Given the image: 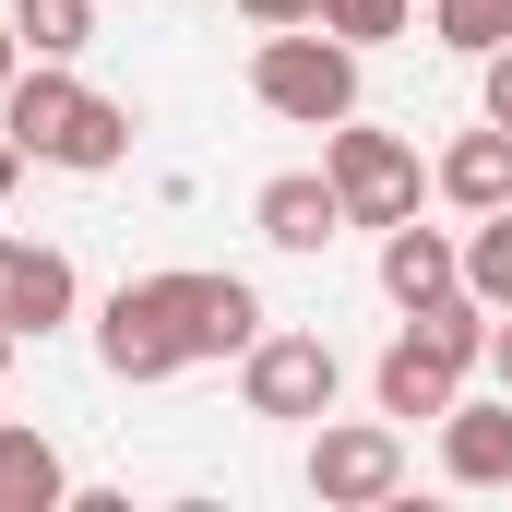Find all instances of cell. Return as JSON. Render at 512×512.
<instances>
[{
	"mask_svg": "<svg viewBox=\"0 0 512 512\" xmlns=\"http://www.w3.org/2000/svg\"><path fill=\"white\" fill-rule=\"evenodd\" d=\"M358 60L370 48H346L334 24H274L251 48V96L298 131H334V120H358Z\"/></svg>",
	"mask_w": 512,
	"mask_h": 512,
	"instance_id": "obj_1",
	"label": "cell"
},
{
	"mask_svg": "<svg viewBox=\"0 0 512 512\" xmlns=\"http://www.w3.org/2000/svg\"><path fill=\"white\" fill-rule=\"evenodd\" d=\"M310 501L322 512H382L405 501V429L393 417H310Z\"/></svg>",
	"mask_w": 512,
	"mask_h": 512,
	"instance_id": "obj_2",
	"label": "cell"
},
{
	"mask_svg": "<svg viewBox=\"0 0 512 512\" xmlns=\"http://www.w3.org/2000/svg\"><path fill=\"white\" fill-rule=\"evenodd\" d=\"M96 370H108V382H179V370H191V334H179V286H167V274L108 286V310H96Z\"/></svg>",
	"mask_w": 512,
	"mask_h": 512,
	"instance_id": "obj_3",
	"label": "cell"
},
{
	"mask_svg": "<svg viewBox=\"0 0 512 512\" xmlns=\"http://www.w3.org/2000/svg\"><path fill=\"white\" fill-rule=\"evenodd\" d=\"M322 179L346 191V227H405V215H417V191H429L417 143H405V131H358V120L322 131Z\"/></svg>",
	"mask_w": 512,
	"mask_h": 512,
	"instance_id": "obj_4",
	"label": "cell"
},
{
	"mask_svg": "<svg viewBox=\"0 0 512 512\" xmlns=\"http://www.w3.org/2000/svg\"><path fill=\"white\" fill-rule=\"evenodd\" d=\"M334 393H346V358L322 334H251V358H239V405L251 417L310 429V417H334Z\"/></svg>",
	"mask_w": 512,
	"mask_h": 512,
	"instance_id": "obj_5",
	"label": "cell"
},
{
	"mask_svg": "<svg viewBox=\"0 0 512 512\" xmlns=\"http://www.w3.org/2000/svg\"><path fill=\"white\" fill-rule=\"evenodd\" d=\"M84 310V274L60 239H0V334L24 346V334H60Z\"/></svg>",
	"mask_w": 512,
	"mask_h": 512,
	"instance_id": "obj_6",
	"label": "cell"
},
{
	"mask_svg": "<svg viewBox=\"0 0 512 512\" xmlns=\"http://www.w3.org/2000/svg\"><path fill=\"white\" fill-rule=\"evenodd\" d=\"M251 227H262V251H334L346 239V191L334 179H310V167H286V179H262L251 191Z\"/></svg>",
	"mask_w": 512,
	"mask_h": 512,
	"instance_id": "obj_7",
	"label": "cell"
},
{
	"mask_svg": "<svg viewBox=\"0 0 512 512\" xmlns=\"http://www.w3.org/2000/svg\"><path fill=\"white\" fill-rule=\"evenodd\" d=\"M167 286H179V334H191V370H203V358H251V334H262L251 274H167Z\"/></svg>",
	"mask_w": 512,
	"mask_h": 512,
	"instance_id": "obj_8",
	"label": "cell"
},
{
	"mask_svg": "<svg viewBox=\"0 0 512 512\" xmlns=\"http://www.w3.org/2000/svg\"><path fill=\"white\" fill-rule=\"evenodd\" d=\"M441 477H453V489H512V393H453V417H441Z\"/></svg>",
	"mask_w": 512,
	"mask_h": 512,
	"instance_id": "obj_9",
	"label": "cell"
},
{
	"mask_svg": "<svg viewBox=\"0 0 512 512\" xmlns=\"http://www.w3.org/2000/svg\"><path fill=\"white\" fill-rule=\"evenodd\" d=\"M429 191H441L453 215H501V203H512V131H501V120L453 131V143H441V167H429Z\"/></svg>",
	"mask_w": 512,
	"mask_h": 512,
	"instance_id": "obj_10",
	"label": "cell"
},
{
	"mask_svg": "<svg viewBox=\"0 0 512 512\" xmlns=\"http://www.w3.org/2000/svg\"><path fill=\"white\" fill-rule=\"evenodd\" d=\"M465 286V239H441V227H382V298L393 310H429V298H453Z\"/></svg>",
	"mask_w": 512,
	"mask_h": 512,
	"instance_id": "obj_11",
	"label": "cell"
},
{
	"mask_svg": "<svg viewBox=\"0 0 512 512\" xmlns=\"http://www.w3.org/2000/svg\"><path fill=\"white\" fill-rule=\"evenodd\" d=\"M453 393H465V370H453L441 346H417V334H393L382 370H370V405H382L393 429H405V417H453Z\"/></svg>",
	"mask_w": 512,
	"mask_h": 512,
	"instance_id": "obj_12",
	"label": "cell"
},
{
	"mask_svg": "<svg viewBox=\"0 0 512 512\" xmlns=\"http://www.w3.org/2000/svg\"><path fill=\"white\" fill-rule=\"evenodd\" d=\"M84 108V84H72V60H24L12 72V96H0V131L24 143V155H60V131Z\"/></svg>",
	"mask_w": 512,
	"mask_h": 512,
	"instance_id": "obj_13",
	"label": "cell"
},
{
	"mask_svg": "<svg viewBox=\"0 0 512 512\" xmlns=\"http://www.w3.org/2000/svg\"><path fill=\"white\" fill-rule=\"evenodd\" d=\"M60 501H72L60 441H48V429H24V417H0V512H60Z\"/></svg>",
	"mask_w": 512,
	"mask_h": 512,
	"instance_id": "obj_14",
	"label": "cell"
},
{
	"mask_svg": "<svg viewBox=\"0 0 512 512\" xmlns=\"http://www.w3.org/2000/svg\"><path fill=\"white\" fill-rule=\"evenodd\" d=\"M120 155H131V108H120V96H84V108H72V131H60V155H48V167H72V179H108Z\"/></svg>",
	"mask_w": 512,
	"mask_h": 512,
	"instance_id": "obj_15",
	"label": "cell"
},
{
	"mask_svg": "<svg viewBox=\"0 0 512 512\" xmlns=\"http://www.w3.org/2000/svg\"><path fill=\"white\" fill-rule=\"evenodd\" d=\"M12 36H24V60H72L96 36V0H12Z\"/></svg>",
	"mask_w": 512,
	"mask_h": 512,
	"instance_id": "obj_16",
	"label": "cell"
},
{
	"mask_svg": "<svg viewBox=\"0 0 512 512\" xmlns=\"http://www.w3.org/2000/svg\"><path fill=\"white\" fill-rule=\"evenodd\" d=\"M465 286H477L489 310H512V203H501V215H477V227H465Z\"/></svg>",
	"mask_w": 512,
	"mask_h": 512,
	"instance_id": "obj_17",
	"label": "cell"
},
{
	"mask_svg": "<svg viewBox=\"0 0 512 512\" xmlns=\"http://www.w3.org/2000/svg\"><path fill=\"white\" fill-rule=\"evenodd\" d=\"M429 36L465 48V60H489V48L512 36V0H429Z\"/></svg>",
	"mask_w": 512,
	"mask_h": 512,
	"instance_id": "obj_18",
	"label": "cell"
},
{
	"mask_svg": "<svg viewBox=\"0 0 512 512\" xmlns=\"http://www.w3.org/2000/svg\"><path fill=\"white\" fill-rule=\"evenodd\" d=\"M310 24H334V36H346V48H393V36H405V24H417V0H322V12H310Z\"/></svg>",
	"mask_w": 512,
	"mask_h": 512,
	"instance_id": "obj_19",
	"label": "cell"
},
{
	"mask_svg": "<svg viewBox=\"0 0 512 512\" xmlns=\"http://www.w3.org/2000/svg\"><path fill=\"white\" fill-rule=\"evenodd\" d=\"M477 120H501V131H512V36L477 60Z\"/></svg>",
	"mask_w": 512,
	"mask_h": 512,
	"instance_id": "obj_20",
	"label": "cell"
},
{
	"mask_svg": "<svg viewBox=\"0 0 512 512\" xmlns=\"http://www.w3.org/2000/svg\"><path fill=\"white\" fill-rule=\"evenodd\" d=\"M239 12H251L262 36H274V24H310V12H322V0H239Z\"/></svg>",
	"mask_w": 512,
	"mask_h": 512,
	"instance_id": "obj_21",
	"label": "cell"
},
{
	"mask_svg": "<svg viewBox=\"0 0 512 512\" xmlns=\"http://www.w3.org/2000/svg\"><path fill=\"white\" fill-rule=\"evenodd\" d=\"M489 382L512 393V310H501V322H489Z\"/></svg>",
	"mask_w": 512,
	"mask_h": 512,
	"instance_id": "obj_22",
	"label": "cell"
},
{
	"mask_svg": "<svg viewBox=\"0 0 512 512\" xmlns=\"http://www.w3.org/2000/svg\"><path fill=\"white\" fill-rule=\"evenodd\" d=\"M12 179H24V143H12V131H0V203H12Z\"/></svg>",
	"mask_w": 512,
	"mask_h": 512,
	"instance_id": "obj_23",
	"label": "cell"
},
{
	"mask_svg": "<svg viewBox=\"0 0 512 512\" xmlns=\"http://www.w3.org/2000/svg\"><path fill=\"white\" fill-rule=\"evenodd\" d=\"M12 72H24V36H12V24H0V96H12Z\"/></svg>",
	"mask_w": 512,
	"mask_h": 512,
	"instance_id": "obj_24",
	"label": "cell"
},
{
	"mask_svg": "<svg viewBox=\"0 0 512 512\" xmlns=\"http://www.w3.org/2000/svg\"><path fill=\"white\" fill-rule=\"evenodd\" d=\"M0 382H12V334H0Z\"/></svg>",
	"mask_w": 512,
	"mask_h": 512,
	"instance_id": "obj_25",
	"label": "cell"
}]
</instances>
